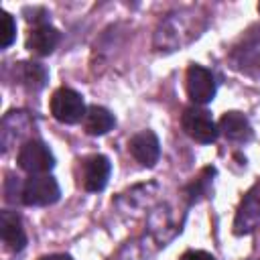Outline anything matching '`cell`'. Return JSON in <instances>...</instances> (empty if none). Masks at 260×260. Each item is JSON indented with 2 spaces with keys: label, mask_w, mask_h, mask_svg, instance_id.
Masks as SVG:
<instances>
[{
  "label": "cell",
  "mask_w": 260,
  "mask_h": 260,
  "mask_svg": "<svg viewBox=\"0 0 260 260\" xmlns=\"http://www.w3.org/2000/svg\"><path fill=\"white\" fill-rule=\"evenodd\" d=\"M219 132L228 138V140H234V142H242V140H248L252 136V128H250V122L244 114L240 112H225L217 124Z\"/></svg>",
  "instance_id": "obj_10"
},
{
  "label": "cell",
  "mask_w": 260,
  "mask_h": 260,
  "mask_svg": "<svg viewBox=\"0 0 260 260\" xmlns=\"http://www.w3.org/2000/svg\"><path fill=\"white\" fill-rule=\"evenodd\" d=\"M16 162L28 175H47L55 167V156L45 142L28 140L20 146Z\"/></svg>",
  "instance_id": "obj_4"
},
{
  "label": "cell",
  "mask_w": 260,
  "mask_h": 260,
  "mask_svg": "<svg viewBox=\"0 0 260 260\" xmlns=\"http://www.w3.org/2000/svg\"><path fill=\"white\" fill-rule=\"evenodd\" d=\"M258 217H260V187L252 189L246 195V199L242 201V207H240L238 219H236V232L252 230V225L256 223Z\"/></svg>",
  "instance_id": "obj_12"
},
{
  "label": "cell",
  "mask_w": 260,
  "mask_h": 260,
  "mask_svg": "<svg viewBox=\"0 0 260 260\" xmlns=\"http://www.w3.org/2000/svg\"><path fill=\"white\" fill-rule=\"evenodd\" d=\"M59 197H61L59 183L51 175H30L24 181L22 193H20L22 203L24 205H30V207L53 205Z\"/></svg>",
  "instance_id": "obj_1"
},
{
  "label": "cell",
  "mask_w": 260,
  "mask_h": 260,
  "mask_svg": "<svg viewBox=\"0 0 260 260\" xmlns=\"http://www.w3.org/2000/svg\"><path fill=\"white\" fill-rule=\"evenodd\" d=\"M258 10H260V4H258Z\"/></svg>",
  "instance_id": "obj_17"
},
{
  "label": "cell",
  "mask_w": 260,
  "mask_h": 260,
  "mask_svg": "<svg viewBox=\"0 0 260 260\" xmlns=\"http://www.w3.org/2000/svg\"><path fill=\"white\" fill-rule=\"evenodd\" d=\"M0 234H2V242L10 252H20L26 246V234L22 221L14 211L0 213Z\"/></svg>",
  "instance_id": "obj_9"
},
{
  "label": "cell",
  "mask_w": 260,
  "mask_h": 260,
  "mask_svg": "<svg viewBox=\"0 0 260 260\" xmlns=\"http://www.w3.org/2000/svg\"><path fill=\"white\" fill-rule=\"evenodd\" d=\"M181 126L185 130L187 136H191L195 142H201V144H209L217 138L219 134V128L217 124L213 122L211 114L203 108H187L181 116Z\"/></svg>",
  "instance_id": "obj_3"
},
{
  "label": "cell",
  "mask_w": 260,
  "mask_h": 260,
  "mask_svg": "<svg viewBox=\"0 0 260 260\" xmlns=\"http://www.w3.org/2000/svg\"><path fill=\"white\" fill-rule=\"evenodd\" d=\"M110 158L104 154H91L81 162V185L85 191L98 193L108 185L110 179Z\"/></svg>",
  "instance_id": "obj_6"
},
{
  "label": "cell",
  "mask_w": 260,
  "mask_h": 260,
  "mask_svg": "<svg viewBox=\"0 0 260 260\" xmlns=\"http://www.w3.org/2000/svg\"><path fill=\"white\" fill-rule=\"evenodd\" d=\"M0 16H2V49H8L16 39V22L6 10H2Z\"/></svg>",
  "instance_id": "obj_14"
},
{
  "label": "cell",
  "mask_w": 260,
  "mask_h": 260,
  "mask_svg": "<svg viewBox=\"0 0 260 260\" xmlns=\"http://www.w3.org/2000/svg\"><path fill=\"white\" fill-rule=\"evenodd\" d=\"M47 81V71L39 63H22V83L28 89H41Z\"/></svg>",
  "instance_id": "obj_13"
},
{
  "label": "cell",
  "mask_w": 260,
  "mask_h": 260,
  "mask_svg": "<svg viewBox=\"0 0 260 260\" xmlns=\"http://www.w3.org/2000/svg\"><path fill=\"white\" fill-rule=\"evenodd\" d=\"M59 30L51 24H37L35 28H30L28 37H26V49L39 57L51 55L55 51V47L59 45Z\"/></svg>",
  "instance_id": "obj_8"
},
{
  "label": "cell",
  "mask_w": 260,
  "mask_h": 260,
  "mask_svg": "<svg viewBox=\"0 0 260 260\" xmlns=\"http://www.w3.org/2000/svg\"><path fill=\"white\" fill-rule=\"evenodd\" d=\"M187 95L195 104H209L215 98V79L213 73L201 65H191L187 69Z\"/></svg>",
  "instance_id": "obj_5"
},
{
  "label": "cell",
  "mask_w": 260,
  "mask_h": 260,
  "mask_svg": "<svg viewBox=\"0 0 260 260\" xmlns=\"http://www.w3.org/2000/svg\"><path fill=\"white\" fill-rule=\"evenodd\" d=\"M181 260H215L209 252H203V250H189L181 256Z\"/></svg>",
  "instance_id": "obj_15"
},
{
  "label": "cell",
  "mask_w": 260,
  "mask_h": 260,
  "mask_svg": "<svg viewBox=\"0 0 260 260\" xmlns=\"http://www.w3.org/2000/svg\"><path fill=\"white\" fill-rule=\"evenodd\" d=\"M85 102L71 87H59L51 95V114L55 120L63 124H75L85 118Z\"/></svg>",
  "instance_id": "obj_2"
},
{
  "label": "cell",
  "mask_w": 260,
  "mask_h": 260,
  "mask_svg": "<svg viewBox=\"0 0 260 260\" xmlns=\"http://www.w3.org/2000/svg\"><path fill=\"white\" fill-rule=\"evenodd\" d=\"M39 260H73V258L67 254H47V256H41Z\"/></svg>",
  "instance_id": "obj_16"
},
{
  "label": "cell",
  "mask_w": 260,
  "mask_h": 260,
  "mask_svg": "<svg viewBox=\"0 0 260 260\" xmlns=\"http://www.w3.org/2000/svg\"><path fill=\"white\" fill-rule=\"evenodd\" d=\"M114 124H116L114 114L102 106H95V104L87 108L85 118H83V128L91 136H102V134L110 132L114 128Z\"/></svg>",
  "instance_id": "obj_11"
},
{
  "label": "cell",
  "mask_w": 260,
  "mask_h": 260,
  "mask_svg": "<svg viewBox=\"0 0 260 260\" xmlns=\"http://www.w3.org/2000/svg\"><path fill=\"white\" fill-rule=\"evenodd\" d=\"M128 150L130 154L142 165V167H154V162L160 156V144L154 132L150 130H142L138 134H134L128 142Z\"/></svg>",
  "instance_id": "obj_7"
}]
</instances>
